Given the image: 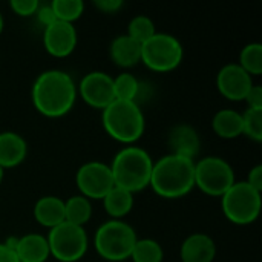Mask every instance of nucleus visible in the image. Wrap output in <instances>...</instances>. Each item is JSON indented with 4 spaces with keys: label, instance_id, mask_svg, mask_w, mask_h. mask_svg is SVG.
<instances>
[{
    "label": "nucleus",
    "instance_id": "a211bd4d",
    "mask_svg": "<svg viewBox=\"0 0 262 262\" xmlns=\"http://www.w3.org/2000/svg\"><path fill=\"white\" fill-rule=\"evenodd\" d=\"M15 255L20 262H46L51 258L46 236L40 233H28L18 238Z\"/></svg>",
    "mask_w": 262,
    "mask_h": 262
},
{
    "label": "nucleus",
    "instance_id": "c85d7f7f",
    "mask_svg": "<svg viewBox=\"0 0 262 262\" xmlns=\"http://www.w3.org/2000/svg\"><path fill=\"white\" fill-rule=\"evenodd\" d=\"M40 6L38 0H11L9 8L18 17H32L35 15Z\"/></svg>",
    "mask_w": 262,
    "mask_h": 262
},
{
    "label": "nucleus",
    "instance_id": "9d476101",
    "mask_svg": "<svg viewBox=\"0 0 262 262\" xmlns=\"http://www.w3.org/2000/svg\"><path fill=\"white\" fill-rule=\"evenodd\" d=\"M75 184L80 195L88 200H103L104 195L115 186L109 164L101 161H89L78 167Z\"/></svg>",
    "mask_w": 262,
    "mask_h": 262
},
{
    "label": "nucleus",
    "instance_id": "bb28decb",
    "mask_svg": "<svg viewBox=\"0 0 262 262\" xmlns=\"http://www.w3.org/2000/svg\"><path fill=\"white\" fill-rule=\"evenodd\" d=\"M155 32H157L155 23L147 15H135L127 25V35L135 41H138L140 45L147 41Z\"/></svg>",
    "mask_w": 262,
    "mask_h": 262
},
{
    "label": "nucleus",
    "instance_id": "f704fd0d",
    "mask_svg": "<svg viewBox=\"0 0 262 262\" xmlns=\"http://www.w3.org/2000/svg\"><path fill=\"white\" fill-rule=\"evenodd\" d=\"M3 28H5V20H3V14L0 12V34L3 32Z\"/></svg>",
    "mask_w": 262,
    "mask_h": 262
},
{
    "label": "nucleus",
    "instance_id": "f03ea898",
    "mask_svg": "<svg viewBox=\"0 0 262 262\" xmlns=\"http://www.w3.org/2000/svg\"><path fill=\"white\" fill-rule=\"evenodd\" d=\"M149 187L166 200H178L195 189V160L167 154L154 161Z\"/></svg>",
    "mask_w": 262,
    "mask_h": 262
},
{
    "label": "nucleus",
    "instance_id": "393cba45",
    "mask_svg": "<svg viewBox=\"0 0 262 262\" xmlns=\"http://www.w3.org/2000/svg\"><path fill=\"white\" fill-rule=\"evenodd\" d=\"M49 5L54 11L55 18L60 21L74 23L84 12V2L83 0H52Z\"/></svg>",
    "mask_w": 262,
    "mask_h": 262
},
{
    "label": "nucleus",
    "instance_id": "ddd939ff",
    "mask_svg": "<svg viewBox=\"0 0 262 262\" xmlns=\"http://www.w3.org/2000/svg\"><path fill=\"white\" fill-rule=\"evenodd\" d=\"M253 84V77L249 75L238 63H229L223 66L216 77L220 94L230 101H244Z\"/></svg>",
    "mask_w": 262,
    "mask_h": 262
},
{
    "label": "nucleus",
    "instance_id": "f8f14e48",
    "mask_svg": "<svg viewBox=\"0 0 262 262\" xmlns=\"http://www.w3.org/2000/svg\"><path fill=\"white\" fill-rule=\"evenodd\" d=\"M78 41V32L74 23L55 20L43 29V45L49 55L55 58L69 57Z\"/></svg>",
    "mask_w": 262,
    "mask_h": 262
},
{
    "label": "nucleus",
    "instance_id": "6e6552de",
    "mask_svg": "<svg viewBox=\"0 0 262 262\" xmlns=\"http://www.w3.org/2000/svg\"><path fill=\"white\" fill-rule=\"evenodd\" d=\"M46 239L51 256L58 262L80 261L89 247V238L84 227H78L66 221L51 229Z\"/></svg>",
    "mask_w": 262,
    "mask_h": 262
},
{
    "label": "nucleus",
    "instance_id": "20e7f679",
    "mask_svg": "<svg viewBox=\"0 0 262 262\" xmlns=\"http://www.w3.org/2000/svg\"><path fill=\"white\" fill-rule=\"evenodd\" d=\"M101 123L106 134L126 146L137 143L146 129V118L138 103L114 100L101 111Z\"/></svg>",
    "mask_w": 262,
    "mask_h": 262
},
{
    "label": "nucleus",
    "instance_id": "c9c22d12",
    "mask_svg": "<svg viewBox=\"0 0 262 262\" xmlns=\"http://www.w3.org/2000/svg\"><path fill=\"white\" fill-rule=\"evenodd\" d=\"M3 178H5V170L0 167V184H2V181H3Z\"/></svg>",
    "mask_w": 262,
    "mask_h": 262
},
{
    "label": "nucleus",
    "instance_id": "7c9ffc66",
    "mask_svg": "<svg viewBox=\"0 0 262 262\" xmlns=\"http://www.w3.org/2000/svg\"><path fill=\"white\" fill-rule=\"evenodd\" d=\"M123 0H95L94 6L104 14H115L123 8Z\"/></svg>",
    "mask_w": 262,
    "mask_h": 262
},
{
    "label": "nucleus",
    "instance_id": "423d86ee",
    "mask_svg": "<svg viewBox=\"0 0 262 262\" xmlns=\"http://www.w3.org/2000/svg\"><path fill=\"white\" fill-rule=\"evenodd\" d=\"M261 192L250 187L246 181H235V184L221 196L224 216L236 226L255 223L261 213Z\"/></svg>",
    "mask_w": 262,
    "mask_h": 262
},
{
    "label": "nucleus",
    "instance_id": "0eeeda50",
    "mask_svg": "<svg viewBox=\"0 0 262 262\" xmlns=\"http://www.w3.org/2000/svg\"><path fill=\"white\" fill-rule=\"evenodd\" d=\"M184 57L181 41L166 32H155L141 45V63L154 72H170L177 69Z\"/></svg>",
    "mask_w": 262,
    "mask_h": 262
},
{
    "label": "nucleus",
    "instance_id": "a878e982",
    "mask_svg": "<svg viewBox=\"0 0 262 262\" xmlns=\"http://www.w3.org/2000/svg\"><path fill=\"white\" fill-rule=\"evenodd\" d=\"M249 75H261L262 74V45L261 43H249L243 48L239 54L238 63Z\"/></svg>",
    "mask_w": 262,
    "mask_h": 262
},
{
    "label": "nucleus",
    "instance_id": "6ab92c4d",
    "mask_svg": "<svg viewBox=\"0 0 262 262\" xmlns=\"http://www.w3.org/2000/svg\"><path fill=\"white\" fill-rule=\"evenodd\" d=\"M34 218L49 230L60 226L64 223V201L54 195L41 196L34 206Z\"/></svg>",
    "mask_w": 262,
    "mask_h": 262
},
{
    "label": "nucleus",
    "instance_id": "c756f323",
    "mask_svg": "<svg viewBox=\"0 0 262 262\" xmlns=\"http://www.w3.org/2000/svg\"><path fill=\"white\" fill-rule=\"evenodd\" d=\"M244 101L247 103V109H259L262 111V86L261 84H253L250 91L247 92Z\"/></svg>",
    "mask_w": 262,
    "mask_h": 262
},
{
    "label": "nucleus",
    "instance_id": "aec40b11",
    "mask_svg": "<svg viewBox=\"0 0 262 262\" xmlns=\"http://www.w3.org/2000/svg\"><path fill=\"white\" fill-rule=\"evenodd\" d=\"M213 132L223 140H233L243 135V114L235 109H221L212 118Z\"/></svg>",
    "mask_w": 262,
    "mask_h": 262
},
{
    "label": "nucleus",
    "instance_id": "dca6fc26",
    "mask_svg": "<svg viewBox=\"0 0 262 262\" xmlns=\"http://www.w3.org/2000/svg\"><path fill=\"white\" fill-rule=\"evenodd\" d=\"M28 155L26 140L12 130L0 132V167L3 170L17 167Z\"/></svg>",
    "mask_w": 262,
    "mask_h": 262
},
{
    "label": "nucleus",
    "instance_id": "7ed1b4c3",
    "mask_svg": "<svg viewBox=\"0 0 262 262\" xmlns=\"http://www.w3.org/2000/svg\"><path fill=\"white\" fill-rule=\"evenodd\" d=\"M152 166L154 160L149 152L135 144L118 150L109 164L114 184L130 193H137L149 187Z\"/></svg>",
    "mask_w": 262,
    "mask_h": 262
},
{
    "label": "nucleus",
    "instance_id": "1a4fd4ad",
    "mask_svg": "<svg viewBox=\"0 0 262 262\" xmlns=\"http://www.w3.org/2000/svg\"><path fill=\"white\" fill-rule=\"evenodd\" d=\"M233 167L221 157H204L195 161V187L209 196H223L235 184Z\"/></svg>",
    "mask_w": 262,
    "mask_h": 262
},
{
    "label": "nucleus",
    "instance_id": "5701e85b",
    "mask_svg": "<svg viewBox=\"0 0 262 262\" xmlns=\"http://www.w3.org/2000/svg\"><path fill=\"white\" fill-rule=\"evenodd\" d=\"M140 91H141V83L130 72H121L114 78V97H115V100L138 103Z\"/></svg>",
    "mask_w": 262,
    "mask_h": 262
},
{
    "label": "nucleus",
    "instance_id": "2f4dec72",
    "mask_svg": "<svg viewBox=\"0 0 262 262\" xmlns=\"http://www.w3.org/2000/svg\"><path fill=\"white\" fill-rule=\"evenodd\" d=\"M35 17H37V20L43 25V28L49 26L51 23H54V21L57 20L49 3H48V5H41V3H40L38 9H37V12H35Z\"/></svg>",
    "mask_w": 262,
    "mask_h": 262
},
{
    "label": "nucleus",
    "instance_id": "f257e3e1",
    "mask_svg": "<svg viewBox=\"0 0 262 262\" xmlns=\"http://www.w3.org/2000/svg\"><path fill=\"white\" fill-rule=\"evenodd\" d=\"M31 97L38 114L48 118H60L74 107L77 84L66 71L48 69L35 78Z\"/></svg>",
    "mask_w": 262,
    "mask_h": 262
},
{
    "label": "nucleus",
    "instance_id": "4be33fe9",
    "mask_svg": "<svg viewBox=\"0 0 262 262\" xmlns=\"http://www.w3.org/2000/svg\"><path fill=\"white\" fill-rule=\"evenodd\" d=\"M92 218V201L83 195H74L64 201V221L84 227Z\"/></svg>",
    "mask_w": 262,
    "mask_h": 262
},
{
    "label": "nucleus",
    "instance_id": "2eb2a0df",
    "mask_svg": "<svg viewBox=\"0 0 262 262\" xmlns=\"http://www.w3.org/2000/svg\"><path fill=\"white\" fill-rule=\"evenodd\" d=\"M181 262H213L216 258V243L206 233L189 235L180 249Z\"/></svg>",
    "mask_w": 262,
    "mask_h": 262
},
{
    "label": "nucleus",
    "instance_id": "412c9836",
    "mask_svg": "<svg viewBox=\"0 0 262 262\" xmlns=\"http://www.w3.org/2000/svg\"><path fill=\"white\" fill-rule=\"evenodd\" d=\"M101 201L111 220H123L134 209V193L118 186H114Z\"/></svg>",
    "mask_w": 262,
    "mask_h": 262
},
{
    "label": "nucleus",
    "instance_id": "473e14b6",
    "mask_svg": "<svg viewBox=\"0 0 262 262\" xmlns=\"http://www.w3.org/2000/svg\"><path fill=\"white\" fill-rule=\"evenodd\" d=\"M246 183H247L250 187H253L255 190L262 192V166L261 164H258V166H255V167H252V169H250V172H249V175H247Z\"/></svg>",
    "mask_w": 262,
    "mask_h": 262
},
{
    "label": "nucleus",
    "instance_id": "cd10ccee",
    "mask_svg": "<svg viewBox=\"0 0 262 262\" xmlns=\"http://www.w3.org/2000/svg\"><path fill=\"white\" fill-rule=\"evenodd\" d=\"M243 135H247L250 140L262 141V111L247 109L243 114Z\"/></svg>",
    "mask_w": 262,
    "mask_h": 262
},
{
    "label": "nucleus",
    "instance_id": "39448f33",
    "mask_svg": "<svg viewBox=\"0 0 262 262\" xmlns=\"http://www.w3.org/2000/svg\"><path fill=\"white\" fill-rule=\"evenodd\" d=\"M137 239V232L130 224L123 220H109L97 229L94 249L104 261L123 262L130 258Z\"/></svg>",
    "mask_w": 262,
    "mask_h": 262
},
{
    "label": "nucleus",
    "instance_id": "f3484780",
    "mask_svg": "<svg viewBox=\"0 0 262 262\" xmlns=\"http://www.w3.org/2000/svg\"><path fill=\"white\" fill-rule=\"evenodd\" d=\"M109 55L118 68L130 69L141 63V45L127 34H121L111 41Z\"/></svg>",
    "mask_w": 262,
    "mask_h": 262
},
{
    "label": "nucleus",
    "instance_id": "72a5a7b5",
    "mask_svg": "<svg viewBox=\"0 0 262 262\" xmlns=\"http://www.w3.org/2000/svg\"><path fill=\"white\" fill-rule=\"evenodd\" d=\"M0 262H20L15 252L6 247L3 243H0Z\"/></svg>",
    "mask_w": 262,
    "mask_h": 262
},
{
    "label": "nucleus",
    "instance_id": "4468645a",
    "mask_svg": "<svg viewBox=\"0 0 262 262\" xmlns=\"http://www.w3.org/2000/svg\"><path fill=\"white\" fill-rule=\"evenodd\" d=\"M167 143L170 147V154L190 160H195L201 149V138L196 129L187 123H180L173 126L169 132Z\"/></svg>",
    "mask_w": 262,
    "mask_h": 262
},
{
    "label": "nucleus",
    "instance_id": "b1692460",
    "mask_svg": "<svg viewBox=\"0 0 262 262\" xmlns=\"http://www.w3.org/2000/svg\"><path fill=\"white\" fill-rule=\"evenodd\" d=\"M130 259L134 262H163L164 250L161 244L152 238L137 239L130 253Z\"/></svg>",
    "mask_w": 262,
    "mask_h": 262
},
{
    "label": "nucleus",
    "instance_id": "9b49d317",
    "mask_svg": "<svg viewBox=\"0 0 262 262\" xmlns=\"http://www.w3.org/2000/svg\"><path fill=\"white\" fill-rule=\"evenodd\" d=\"M77 95L91 107L103 111L114 100V77L103 71H92L83 75L77 86Z\"/></svg>",
    "mask_w": 262,
    "mask_h": 262
}]
</instances>
